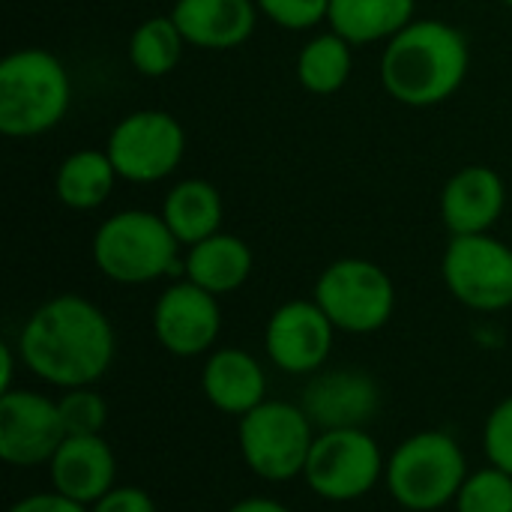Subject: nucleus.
I'll list each match as a JSON object with an SVG mask.
<instances>
[{
	"label": "nucleus",
	"mask_w": 512,
	"mask_h": 512,
	"mask_svg": "<svg viewBox=\"0 0 512 512\" xmlns=\"http://www.w3.org/2000/svg\"><path fill=\"white\" fill-rule=\"evenodd\" d=\"M180 240L171 234L162 213L120 210L93 234V261L111 282L144 285L171 273Z\"/></svg>",
	"instance_id": "4"
},
{
	"label": "nucleus",
	"mask_w": 512,
	"mask_h": 512,
	"mask_svg": "<svg viewBox=\"0 0 512 512\" xmlns=\"http://www.w3.org/2000/svg\"><path fill=\"white\" fill-rule=\"evenodd\" d=\"M417 0H330L327 24L351 45L390 42L414 21Z\"/></svg>",
	"instance_id": "21"
},
{
	"label": "nucleus",
	"mask_w": 512,
	"mask_h": 512,
	"mask_svg": "<svg viewBox=\"0 0 512 512\" xmlns=\"http://www.w3.org/2000/svg\"><path fill=\"white\" fill-rule=\"evenodd\" d=\"M90 512H156L153 498L135 486H114L105 498H99Z\"/></svg>",
	"instance_id": "29"
},
{
	"label": "nucleus",
	"mask_w": 512,
	"mask_h": 512,
	"mask_svg": "<svg viewBox=\"0 0 512 512\" xmlns=\"http://www.w3.org/2000/svg\"><path fill=\"white\" fill-rule=\"evenodd\" d=\"M9 512H90L84 504L60 495V492H39V495H27L21 498Z\"/></svg>",
	"instance_id": "30"
},
{
	"label": "nucleus",
	"mask_w": 512,
	"mask_h": 512,
	"mask_svg": "<svg viewBox=\"0 0 512 512\" xmlns=\"http://www.w3.org/2000/svg\"><path fill=\"white\" fill-rule=\"evenodd\" d=\"M105 150L120 180L159 183L180 168L186 156V129L168 111L141 108L111 129Z\"/></svg>",
	"instance_id": "8"
},
{
	"label": "nucleus",
	"mask_w": 512,
	"mask_h": 512,
	"mask_svg": "<svg viewBox=\"0 0 512 512\" xmlns=\"http://www.w3.org/2000/svg\"><path fill=\"white\" fill-rule=\"evenodd\" d=\"M60 408V417H63V426H66V435H99L105 429V420H108V405L102 402V396L90 387H75V390H66V396L57 402Z\"/></svg>",
	"instance_id": "26"
},
{
	"label": "nucleus",
	"mask_w": 512,
	"mask_h": 512,
	"mask_svg": "<svg viewBox=\"0 0 512 512\" xmlns=\"http://www.w3.org/2000/svg\"><path fill=\"white\" fill-rule=\"evenodd\" d=\"M240 453L243 462L267 483H285L306 471L315 426L300 405L261 402L240 417Z\"/></svg>",
	"instance_id": "6"
},
{
	"label": "nucleus",
	"mask_w": 512,
	"mask_h": 512,
	"mask_svg": "<svg viewBox=\"0 0 512 512\" xmlns=\"http://www.w3.org/2000/svg\"><path fill=\"white\" fill-rule=\"evenodd\" d=\"M483 444H486V456L495 468L507 471L512 477V396L504 399L486 420V432H483Z\"/></svg>",
	"instance_id": "28"
},
{
	"label": "nucleus",
	"mask_w": 512,
	"mask_h": 512,
	"mask_svg": "<svg viewBox=\"0 0 512 512\" xmlns=\"http://www.w3.org/2000/svg\"><path fill=\"white\" fill-rule=\"evenodd\" d=\"M222 330V309L216 294L195 282H177L162 291L153 309V333L174 357L207 354Z\"/></svg>",
	"instance_id": "13"
},
{
	"label": "nucleus",
	"mask_w": 512,
	"mask_h": 512,
	"mask_svg": "<svg viewBox=\"0 0 512 512\" xmlns=\"http://www.w3.org/2000/svg\"><path fill=\"white\" fill-rule=\"evenodd\" d=\"M228 512H291L285 504L273 501V498H246L240 504H234Z\"/></svg>",
	"instance_id": "31"
},
{
	"label": "nucleus",
	"mask_w": 512,
	"mask_h": 512,
	"mask_svg": "<svg viewBox=\"0 0 512 512\" xmlns=\"http://www.w3.org/2000/svg\"><path fill=\"white\" fill-rule=\"evenodd\" d=\"M384 471L381 447L366 429H333L315 435L303 477L318 498L348 504L369 495Z\"/></svg>",
	"instance_id": "9"
},
{
	"label": "nucleus",
	"mask_w": 512,
	"mask_h": 512,
	"mask_svg": "<svg viewBox=\"0 0 512 512\" xmlns=\"http://www.w3.org/2000/svg\"><path fill=\"white\" fill-rule=\"evenodd\" d=\"M201 390L213 408H219L222 414H234V417H246L252 408L267 402L264 369L252 354L240 348H222L207 357Z\"/></svg>",
	"instance_id": "18"
},
{
	"label": "nucleus",
	"mask_w": 512,
	"mask_h": 512,
	"mask_svg": "<svg viewBox=\"0 0 512 512\" xmlns=\"http://www.w3.org/2000/svg\"><path fill=\"white\" fill-rule=\"evenodd\" d=\"M258 12L285 30H309L327 21L330 0H255Z\"/></svg>",
	"instance_id": "27"
},
{
	"label": "nucleus",
	"mask_w": 512,
	"mask_h": 512,
	"mask_svg": "<svg viewBox=\"0 0 512 512\" xmlns=\"http://www.w3.org/2000/svg\"><path fill=\"white\" fill-rule=\"evenodd\" d=\"M117 180L108 150H75L57 165L54 192L69 210H96L111 198Z\"/></svg>",
	"instance_id": "22"
},
{
	"label": "nucleus",
	"mask_w": 512,
	"mask_h": 512,
	"mask_svg": "<svg viewBox=\"0 0 512 512\" xmlns=\"http://www.w3.org/2000/svg\"><path fill=\"white\" fill-rule=\"evenodd\" d=\"M459 512H512V477L501 468L471 474L456 498Z\"/></svg>",
	"instance_id": "25"
},
{
	"label": "nucleus",
	"mask_w": 512,
	"mask_h": 512,
	"mask_svg": "<svg viewBox=\"0 0 512 512\" xmlns=\"http://www.w3.org/2000/svg\"><path fill=\"white\" fill-rule=\"evenodd\" d=\"M72 102L66 66L45 48H21L0 63V132L33 138L54 129Z\"/></svg>",
	"instance_id": "3"
},
{
	"label": "nucleus",
	"mask_w": 512,
	"mask_h": 512,
	"mask_svg": "<svg viewBox=\"0 0 512 512\" xmlns=\"http://www.w3.org/2000/svg\"><path fill=\"white\" fill-rule=\"evenodd\" d=\"M351 42L339 33H318L312 36L297 54V81L312 96H333L339 93L354 69Z\"/></svg>",
	"instance_id": "23"
},
{
	"label": "nucleus",
	"mask_w": 512,
	"mask_h": 512,
	"mask_svg": "<svg viewBox=\"0 0 512 512\" xmlns=\"http://www.w3.org/2000/svg\"><path fill=\"white\" fill-rule=\"evenodd\" d=\"M504 3H507V6H510V9H512V0H504Z\"/></svg>",
	"instance_id": "33"
},
{
	"label": "nucleus",
	"mask_w": 512,
	"mask_h": 512,
	"mask_svg": "<svg viewBox=\"0 0 512 512\" xmlns=\"http://www.w3.org/2000/svg\"><path fill=\"white\" fill-rule=\"evenodd\" d=\"M300 408L312 420L315 429H366V423L381 408L378 384L360 369H333L315 375L306 390Z\"/></svg>",
	"instance_id": "14"
},
{
	"label": "nucleus",
	"mask_w": 512,
	"mask_h": 512,
	"mask_svg": "<svg viewBox=\"0 0 512 512\" xmlns=\"http://www.w3.org/2000/svg\"><path fill=\"white\" fill-rule=\"evenodd\" d=\"M183 45L189 42L180 33L177 21L171 15H153L144 18L129 36V63L144 78H165L177 69Z\"/></svg>",
	"instance_id": "24"
},
{
	"label": "nucleus",
	"mask_w": 512,
	"mask_h": 512,
	"mask_svg": "<svg viewBox=\"0 0 512 512\" xmlns=\"http://www.w3.org/2000/svg\"><path fill=\"white\" fill-rule=\"evenodd\" d=\"M162 219L168 222L180 246H195L222 231V219H225L222 192L201 177L180 180L168 189L162 201Z\"/></svg>",
	"instance_id": "20"
},
{
	"label": "nucleus",
	"mask_w": 512,
	"mask_h": 512,
	"mask_svg": "<svg viewBox=\"0 0 512 512\" xmlns=\"http://www.w3.org/2000/svg\"><path fill=\"white\" fill-rule=\"evenodd\" d=\"M255 0H174L171 18L189 45L204 51L240 48L258 24Z\"/></svg>",
	"instance_id": "17"
},
{
	"label": "nucleus",
	"mask_w": 512,
	"mask_h": 512,
	"mask_svg": "<svg viewBox=\"0 0 512 512\" xmlns=\"http://www.w3.org/2000/svg\"><path fill=\"white\" fill-rule=\"evenodd\" d=\"M12 369H15L12 348L9 345H0V396L12 390Z\"/></svg>",
	"instance_id": "32"
},
{
	"label": "nucleus",
	"mask_w": 512,
	"mask_h": 512,
	"mask_svg": "<svg viewBox=\"0 0 512 512\" xmlns=\"http://www.w3.org/2000/svg\"><path fill=\"white\" fill-rule=\"evenodd\" d=\"M447 291L474 312L512 306V249L492 234L453 237L441 261Z\"/></svg>",
	"instance_id": "10"
},
{
	"label": "nucleus",
	"mask_w": 512,
	"mask_h": 512,
	"mask_svg": "<svg viewBox=\"0 0 512 512\" xmlns=\"http://www.w3.org/2000/svg\"><path fill=\"white\" fill-rule=\"evenodd\" d=\"M384 474L399 507L432 512L459 498L468 480V462L447 432H420L396 447Z\"/></svg>",
	"instance_id": "5"
},
{
	"label": "nucleus",
	"mask_w": 512,
	"mask_h": 512,
	"mask_svg": "<svg viewBox=\"0 0 512 512\" xmlns=\"http://www.w3.org/2000/svg\"><path fill=\"white\" fill-rule=\"evenodd\" d=\"M18 351L36 378L60 390L90 387L114 360V327L96 303L60 294L33 309L18 336Z\"/></svg>",
	"instance_id": "1"
},
{
	"label": "nucleus",
	"mask_w": 512,
	"mask_h": 512,
	"mask_svg": "<svg viewBox=\"0 0 512 512\" xmlns=\"http://www.w3.org/2000/svg\"><path fill=\"white\" fill-rule=\"evenodd\" d=\"M315 303L342 333H378L396 309L393 279L366 258L333 261L315 285Z\"/></svg>",
	"instance_id": "7"
},
{
	"label": "nucleus",
	"mask_w": 512,
	"mask_h": 512,
	"mask_svg": "<svg viewBox=\"0 0 512 512\" xmlns=\"http://www.w3.org/2000/svg\"><path fill=\"white\" fill-rule=\"evenodd\" d=\"M66 438L60 408L48 396L33 390H9L0 396V459L6 465H45Z\"/></svg>",
	"instance_id": "11"
},
{
	"label": "nucleus",
	"mask_w": 512,
	"mask_h": 512,
	"mask_svg": "<svg viewBox=\"0 0 512 512\" xmlns=\"http://www.w3.org/2000/svg\"><path fill=\"white\" fill-rule=\"evenodd\" d=\"M183 273L189 282H195L198 288H204L216 297L231 294V291L243 288L252 273V249L246 246V240L219 231V234L189 246Z\"/></svg>",
	"instance_id": "19"
},
{
	"label": "nucleus",
	"mask_w": 512,
	"mask_h": 512,
	"mask_svg": "<svg viewBox=\"0 0 512 512\" xmlns=\"http://www.w3.org/2000/svg\"><path fill=\"white\" fill-rule=\"evenodd\" d=\"M333 321L315 300H288L282 303L264 333L267 357L291 375H312L318 372L333 348Z\"/></svg>",
	"instance_id": "12"
},
{
	"label": "nucleus",
	"mask_w": 512,
	"mask_h": 512,
	"mask_svg": "<svg viewBox=\"0 0 512 512\" xmlns=\"http://www.w3.org/2000/svg\"><path fill=\"white\" fill-rule=\"evenodd\" d=\"M468 66L471 48L462 30L441 18H414L387 42L381 84L408 108H432L456 96Z\"/></svg>",
	"instance_id": "2"
},
{
	"label": "nucleus",
	"mask_w": 512,
	"mask_h": 512,
	"mask_svg": "<svg viewBox=\"0 0 512 512\" xmlns=\"http://www.w3.org/2000/svg\"><path fill=\"white\" fill-rule=\"evenodd\" d=\"M48 471L54 492L87 507L114 489L117 459L114 450L102 441V435H69L48 462Z\"/></svg>",
	"instance_id": "16"
},
{
	"label": "nucleus",
	"mask_w": 512,
	"mask_h": 512,
	"mask_svg": "<svg viewBox=\"0 0 512 512\" xmlns=\"http://www.w3.org/2000/svg\"><path fill=\"white\" fill-rule=\"evenodd\" d=\"M507 183L489 165L459 168L441 192V219L453 237L489 234L492 225L504 216Z\"/></svg>",
	"instance_id": "15"
}]
</instances>
